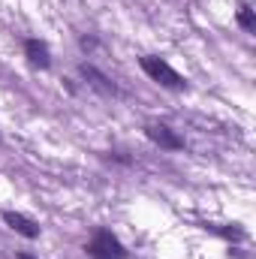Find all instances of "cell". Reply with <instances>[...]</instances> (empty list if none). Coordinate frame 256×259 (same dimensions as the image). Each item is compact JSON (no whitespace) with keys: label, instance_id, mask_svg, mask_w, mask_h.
<instances>
[{"label":"cell","instance_id":"cell-1","mask_svg":"<svg viewBox=\"0 0 256 259\" xmlns=\"http://www.w3.org/2000/svg\"><path fill=\"white\" fill-rule=\"evenodd\" d=\"M142 69L154 78V81H160L163 88H172V91H184L187 88V81H184V75H178L172 66L166 64L163 58H154V55H145L142 58Z\"/></svg>","mask_w":256,"mask_h":259},{"label":"cell","instance_id":"cell-2","mask_svg":"<svg viewBox=\"0 0 256 259\" xmlns=\"http://www.w3.org/2000/svg\"><path fill=\"white\" fill-rule=\"evenodd\" d=\"M88 253H91L94 259H124L127 256V250L121 247V241H118L112 232H106V229H100V232L91 238Z\"/></svg>","mask_w":256,"mask_h":259},{"label":"cell","instance_id":"cell-3","mask_svg":"<svg viewBox=\"0 0 256 259\" xmlns=\"http://www.w3.org/2000/svg\"><path fill=\"white\" fill-rule=\"evenodd\" d=\"M145 133H148V139H151L154 145H160V148H166V151H181V148H184V139H181L175 130H169L166 124H148Z\"/></svg>","mask_w":256,"mask_h":259},{"label":"cell","instance_id":"cell-4","mask_svg":"<svg viewBox=\"0 0 256 259\" xmlns=\"http://www.w3.org/2000/svg\"><path fill=\"white\" fill-rule=\"evenodd\" d=\"M3 220H6V226H9V229H15V232H18V235H24V238H36V235H39V226H36L30 217H24V214L3 211Z\"/></svg>","mask_w":256,"mask_h":259},{"label":"cell","instance_id":"cell-5","mask_svg":"<svg viewBox=\"0 0 256 259\" xmlns=\"http://www.w3.org/2000/svg\"><path fill=\"white\" fill-rule=\"evenodd\" d=\"M24 55H27L30 64L39 66V69H46V66L52 64V52H49V46L39 42V39H27V42H24Z\"/></svg>","mask_w":256,"mask_h":259},{"label":"cell","instance_id":"cell-6","mask_svg":"<svg viewBox=\"0 0 256 259\" xmlns=\"http://www.w3.org/2000/svg\"><path fill=\"white\" fill-rule=\"evenodd\" d=\"M81 75H84V78H91V84H94V88H100L103 94H115V84H109V78H106V75H100L94 66H81Z\"/></svg>","mask_w":256,"mask_h":259},{"label":"cell","instance_id":"cell-7","mask_svg":"<svg viewBox=\"0 0 256 259\" xmlns=\"http://www.w3.org/2000/svg\"><path fill=\"white\" fill-rule=\"evenodd\" d=\"M238 24H241V27H244L247 33H253V30H256V18H253V9H247V6H244V9L238 12Z\"/></svg>","mask_w":256,"mask_h":259},{"label":"cell","instance_id":"cell-8","mask_svg":"<svg viewBox=\"0 0 256 259\" xmlns=\"http://www.w3.org/2000/svg\"><path fill=\"white\" fill-rule=\"evenodd\" d=\"M18 259H33V256H27V253H21V256H18Z\"/></svg>","mask_w":256,"mask_h":259}]
</instances>
